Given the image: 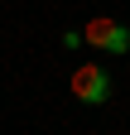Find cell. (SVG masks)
Wrapping results in <instances>:
<instances>
[{
    "instance_id": "obj_3",
    "label": "cell",
    "mask_w": 130,
    "mask_h": 135,
    "mask_svg": "<svg viewBox=\"0 0 130 135\" xmlns=\"http://www.w3.org/2000/svg\"><path fill=\"white\" fill-rule=\"evenodd\" d=\"M82 44H87L82 29H68V34H63V48H68V53H72V48H82Z\"/></svg>"
},
{
    "instance_id": "obj_2",
    "label": "cell",
    "mask_w": 130,
    "mask_h": 135,
    "mask_svg": "<svg viewBox=\"0 0 130 135\" xmlns=\"http://www.w3.org/2000/svg\"><path fill=\"white\" fill-rule=\"evenodd\" d=\"M87 44L96 48V53H111V58H125L130 53V24L111 20V15H96V20H87Z\"/></svg>"
},
{
    "instance_id": "obj_1",
    "label": "cell",
    "mask_w": 130,
    "mask_h": 135,
    "mask_svg": "<svg viewBox=\"0 0 130 135\" xmlns=\"http://www.w3.org/2000/svg\"><path fill=\"white\" fill-rule=\"evenodd\" d=\"M68 92H72V101H82V106H106L111 92H116V82H111V73L101 63H77L72 77H68Z\"/></svg>"
}]
</instances>
